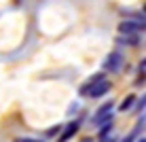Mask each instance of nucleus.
I'll list each match as a JSON object with an SVG mask.
<instances>
[{
    "mask_svg": "<svg viewBox=\"0 0 146 142\" xmlns=\"http://www.w3.org/2000/svg\"><path fill=\"white\" fill-rule=\"evenodd\" d=\"M100 142H117L112 136H106V138H100Z\"/></svg>",
    "mask_w": 146,
    "mask_h": 142,
    "instance_id": "11",
    "label": "nucleus"
},
{
    "mask_svg": "<svg viewBox=\"0 0 146 142\" xmlns=\"http://www.w3.org/2000/svg\"><path fill=\"white\" fill-rule=\"evenodd\" d=\"M15 142H42V140H36V138H28V136H26V138H17Z\"/></svg>",
    "mask_w": 146,
    "mask_h": 142,
    "instance_id": "10",
    "label": "nucleus"
},
{
    "mask_svg": "<svg viewBox=\"0 0 146 142\" xmlns=\"http://www.w3.org/2000/svg\"><path fill=\"white\" fill-rule=\"evenodd\" d=\"M138 142H146V140H144V136H142V138H140V140H138Z\"/></svg>",
    "mask_w": 146,
    "mask_h": 142,
    "instance_id": "13",
    "label": "nucleus"
},
{
    "mask_svg": "<svg viewBox=\"0 0 146 142\" xmlns=\"http://www.w3.org/2000/svg\"><path fill=\"white\" fill-rule=\"evenodd\" d=\"M110 131H112V121H106V123H102V127H100V138H106L110 136Z\"/></svg>",
    "mask_w": 146,
    "mask_h": 142,
    "instance_id": "7",
    "label": "nucleus"
},
{
    "mask_svg": "<svg viewBox=\"0 0 146 142\" xmlns=\"http://www.w3.org/2000/svg\"><path fill=\"white\" fill-rule=\"evenodd\" d=\"M133 102H135V95H127V98H125L123 102H121L119 110H123V113H125V110H129V108L133 106Z\"/></svg>",
    "mask_w": 146,
    "mask_h": 142,
    "instance_id": "8",
    "label": "nucleus"
},
{
    "mask_svg": "<svg viewBox=\"0 0 146 142\" xmlns=\"http://www.w3.org/2000/svg\"><path fill=\"white\" fill-rule=\"evenodd\" d=\"M80 142H91V140H89V138H87V140H80Z\"/></svg>",
    "mask_w": 146,
    "mask_h": 142,
    "instance_id": "14",
    "label": "nucleus"
},
{
    "mask_svg": "<svg viewBox=\"0 0 146 142\" xmlns=\"http://www.w3.org/2000/svg\"><path fill=\"white\" fill-rule=\"evenodd\" d=\"M142 30H144V21H138V19H125L119 23L121 34H140Z\"/></svg>",
    "mask_w": 146,
    "mask_h": 142,
    "instance_id": "2",
    "label": "nucleus"
},
{
    "mask_svg": "<svg viewBox=\"0 0 146 142\" xmlns=\"http://www.w3.org/2000/svg\"><path fill=\"white\" fill-rule=\"evenodd\" d=\"M119 45H125V47H131V45H138V34H121L117 38Z\"/></svg>",
    "mask_w": 146,
    "mask_h": 142,
    "instance_id": "6",
    "label": "nucleus"
},
{
    "mask_svg": "<svg viewBox=\"0 0 146 142\" xmlns=\"http://www.w3.org/2000/svg\"><path fill=\"white\" fill-rule=\"evenodd\" d=\"M59 131H62V125H53V127L47 131V136H55V134H59Z\"/></svg>",
    "mask_w": 146,
    "mask_h": 142,
    "instance_id": "9",
    "label": "nucleus"
},
{
    "mask_svg": "<svg viewBox=\"0 0 146 142\" xmlns=\"http://www.w3.org/2000/svg\"><path fill=\"white\" fill-rule=\"evenodd\" d=\"M112 108H114V104L110 102V100H108L106 104H102V106H100V108H98V113H95V117L91 119V121H93V125H102V123H106L110 117H112Z\"/></svg>",
    "mask_w": 146,
    "mask_h": 142,
    "instance_id": "3",
    "label": "nucleus"
},
{
    "mask_svg": "<svg viewBox=\"0 0 146 142\" xmlns=\"http://www.w3.org/2000/svg\"><path fill=\"white\" fill-rule=\"evenodd\" d=\"M76 131H78V121H72V123H68L66 129H64V134H62V138H59V142H68L74 134H76Z\"/></svg>",
    "mask_w": 146,
    "mask_h": 142,
    "instance_id": "5",
    "label": "nucleus"
},
{
    "mask_svg": "<svg viewBox=\"0 0 146 142\" xmlns=\"http://www.w3.org/2000/svg\"><path fill=\"white\" fill-rule=\"evenodd\" d=\"M133 136H135V131H133V134H129V136H127V138H125L123 142H133Z\"/></svg>",
    "mask_w": 146,
    "mask_h": 142,
    "instance_id": "12",
    "label": "nucleus"
},
{
    "mask_svg": "<svg viewBox=\"0 0 146 142\" xmlns=\"http://www.w3.org/2000/svg\"><path fill=\"white\" fill-rule=\"evenodd\" d=\"M123 64H125L123 55L119 51H112V53H108L106 59H104V70H108V72H119Z\"/></svg>",
    "mask_w": 146,
    "mask_h": 142,
    "instance_id": "1",
    "label": "nucleus"
},
{
    "mask_svg": "<svg viewBox=\"0 0 146 142\" xmlns=\"http://www.w3.org/2000/svg\"><path fill=\"white\" fill-rule=\"evenodd\" d=\"M108 89H110V83L102 79V81H95V83L91 85V87L87 89V95L95 100V98H102L104 93H108Z\"/></svg>",
    "mask_w": 146,
    "mask_h": 142,
    "instance_id": "4",
    "label": "nucleus"
}]
</instances>
